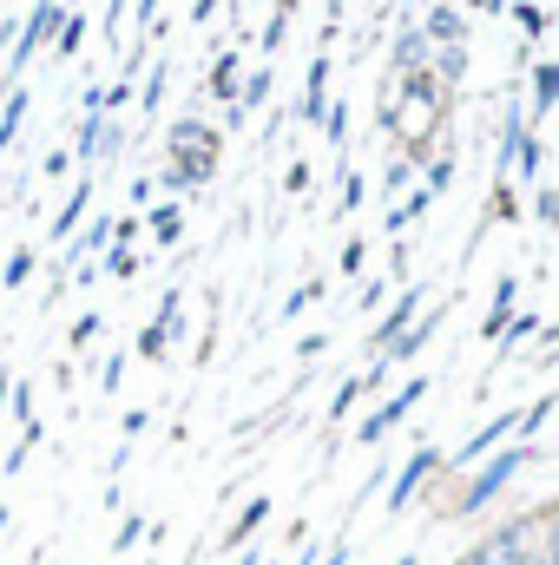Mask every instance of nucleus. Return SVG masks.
Wrapping results in <instances>:
<instances>
[{
    "mask_svg": "<svg viewBox=\"0 0 559 565\" xmlns=\"http://www.w3.org/2000/svg\"><path fill=\"white\" fill-rule=\"evenodd\" d=\"M86 33H93V26H86V13L73 7V13L60 20V33H53V60H73V53L86 46Z\"/></svg>",
    "mask_w": 559,
    "mask_h": 565,
    "instance_id": "412c9836",
    "label": "nucleus"
},
{
    "mask_svg": "<svg viewBox=\"0 0 559 565\" xmlns=\"http://www.w3.org/2000/svg\"><path fill=\"white\" fill-rule=\"evenodd\" d=\"M66 13H73L66 0H33V7H27V20H20V33H13V53H7V73H0V86H7V93H13V86H20V73L40 60V46L60 33V20H66Z\"/></svg>",
    "mask_w": 559,
    "mask_h": 565,
    "instance_id": "7ed1b4c3",
    "label": "nucleus"
},
{
    "mask_svg": "<svg viewBox=\"0 0 559 565\" xmlns=\"http://www.w3.org/2000/svg\"><path fill=\"white\" fill-rule=\"evenodd\" d=\"M145 427H151V415H145V408H133V415H126V422H119V434H126V440H139Z\"/></svg>",
    "mask_w": 559,
    "mask_h": 565,
    "instance_id": "8fccbe9b",
    "label": "nucleus"
},
{
    "mask_svg": "<svg viewBox=\"0 0 559 565\" xmlns=\"http://www.w3.org/2000/svg\"><path fill=\"white\" fill-rule=\"evenodd\" d=\"M80 106H86V113H106V86H99V79H93V86H86V93H80Z\"/></svg>",
    "mask_w": 559,
    "mask_h": 565,
    "instance_id": "3c124183",
    "label": "nucleus"
},
{
    "mask_svg": "<svg viewBox=\"0 0 559 565\" xmlns=\"http://www.w3.org/2000/svg\"><path fill=\"white\" fill-rule=\"evenodd\" d=\"M7 526H13V520H7V507H0V533H7Z\"/></svg>",
    "mask_w": 559,
    "mask_h": 565,
    "instance_id": "052dcab7",
    "label": "nucleus"
},
{
    "mask_svg": "<svg viewBox=\"0 0 559 565\" xmlns=\"http://www.w3.org/2000/svg\"><path fill=\"white\" fill-rule=\"evenodd\" d=\"M289 565H323V559H316V540H303V546H296V559H289Z\"/></svg>",
    "mask_w": 559,
    "mask_h": 565,
    "instance_id": "5fc2aeb1",
    "label": "nucleus"
},
{
    "mask_svg": "<svg viewBox=\"0 0 559 565\" xmlns=\"http://www.w3.org/2000/svg\"><path fill=\"white\" fill-rule=\"evenodd\" d=\"M329 349V335H296V362H316Z\"/></svg>",
    "mask_w": 559,
    "mask_h": 565,
    "instance_id": "de8ad7c7",
    "label": "nucleus"
},
{
    "mask_svg": "<svg viewBox=\"0 0 559 565\" xmlns=\"http://www.w3.org/2000/svg\"><path fill=\"white\" fill-rule=\"evenodd\" d=\"M362 395H369V382H362V375H349V382H342V388H336V402H329V422H349V415H356V402H362Z\"/></svg>",
    "mask_w": 559,
    "mask_h": 565,
    "instance_id": "bb28decb",
    "label": "nucleus"
},
{
    "mask_svg": "<svg viewBox=\"0 0 559 565\" xmlns=\"http://www.w3.org/2000/svg\"><path fill=\"white\" fill-rule=\"evenodd\" d=\"M540 224H559V191H540Z\"/></svg>",
    "mask_w": 559,
    "mask_h": 565,
    "instance_id": "603ef678",
    "label": "nucleus"
},
{
    "mask_svg": "<svg viewBox=\"0 0 559 565\" xmlns=\"http://www.w3.org/2000/svg\"><path fill=\"white\" fill-rule=\"evenodd\" d=\"M7 395H13V375L0 369V415H7Z\"/></svg>",
    "mask_w": 559,
    "mask_h": 565,
    "instance_id": "4d7b16f0",
    "label": "nucleus"
},
{
    "mask_svg": "<svg viewBox=\"0 0 559 565\" xmlns=\"http://www.w3.org/2000/svg\"><path fill=\"white\" fill-rule=\"evenodd\" d=\"M133 7H139V26L158 40V33H165V20H158V7H165V0H133Z\"/></svg>",
    "mask_w": 559,
    "mask_h": 565,
    "instance_id": "c03bdc74",
    "label": "nucleus"
},
{
    "mask_svg": "<svg viewBox=\"0 0 559 565\" xmlns=\"http://www.w3.org/2000/svg\"><path fill=\"white\" fill-rule=\"evenodd\" d=\"M474 7H481V13H500V7H507V0H474Z\"/></svg>",
    "mask_w": 559,
    "mask_h": 565,
    "instance_id": "13d9d810",
    "label": "nucleus"
},
{
    "mask_svg": "<svg viewBox=\"0 0 559 565\" xmlns=\"http://www.w3.org/2000/svg\"><path fill=\"white\" fill-rule=\"evenodd\" d=\"M323 139L336 145V151L349 145V106H336V99H329V119H323Z\"/></svg>",
    "mask_w": 559,
    "mask_h": 565,
    "instance_id": "c9c22d12",
    "label": "nucleus"
},
{
    "mask_svg": "<svg viewBox=\"0 0 559 565\" xmlns=\"http://www.w3.org/2000/svg\"><path fill=\"white\" fill-rule=\"evenodd\" d=\"M145 224L139 217H113V244H133V237H139Z\"/></svg>",
    "mask_w": 559,
    "mask_h": 565,
    "instance_id": "09e8293b",
    "label": "nucleus"
},
{
    "mask_svg": "<svg viewBox=\"0 0 559 565\" xmlns=\"http://www.w3.org/2000/svg\"><path fill=\"white\" fill-rule=\"evenodd\" d=\"M534 460H540V447H534V440H507V447H494V454L474 467V480H467V487L447 500V513H454V520H474V513H487V507H494V500L514 487V473H520V467H534Z\"/></svg>",
    "mask_w": 559,
    "mask_h": 565,
    "instance_id": "f257e3e1",
    "label": "nucleus"
},
{
    "mask_svg": "<svg viewBox=\"0 0 559 565\" xmlns=\"http://www.w3.org/2000/svg\"><path fill=\"white\" fill-rule=\"evenodd\" d=\"M514 178H527V184L540 178V139H534V132L520 139V151H514Z\"/></svg>",
    "mask_w": 559,
    "mask_h": 565,
    "instance_id": "7c9ffc66",
    "label": "nucleus"
},
{
    "mask_svg": "<svg viewBox=\"0 0 559 565\" xmlns=\"http://www.w3.org/2000/svg\"><path fill=\"white\" fill-rule=\"evenodd\" d=\"M133 355H139V362H165V355H171V335H165L158 322H145L139 342H133Z\"/></svg>",
    "mask_w": 559,
    "mask_h": 565,
    "instance_id": "a878e982",
    "label": "nucleus"
},
{
    "mask_svg": "<svg viewBox=\"0 0 559 565\" xmlns=\"http://www.w3.org/2000/svg\"><path fill=\"white\" fill-rule=\"evenodd\" d=\"M421 33H428L434 46H467V13L441 0V7H428V20H421Z\"/></svg>",
    "mask_w": 559,
    "mask_h": 565,
    "instance_id": "f8f14e48",
    "label": "nucleus"
},
{
    "mask_svg": "<svg viewBox=\"0 0 559 565\" xmlns=\"http://www.w3.org/2000/svg\"><path fill=\"white\" fill-rule=\"evenodd\" d=\"M362 264H369V237H349L342 244V277H362Z\"/></svg>",
    "mask_w": 559,
    "mask_h": 565,
    "instance_id": "4c0bfd02",
    "label": "nucleus"
},
{
    "mask_svg": "<svg viewBox=\"0 0 559 565\" xmlns=\"http://www.w3.org/2000/svg\"><path fill=\"white\" fill-rule=\"evenodd\" d=\"M264 99H271V66H257V73L244 79V93H238V106H224V113H231V126H244V119H251V113H257Z\"/></svg>",
    "mask_w": 559,
    "mask_h": 565,
    "instance_id": "6ab92c4d",
    "label": "nucleus"
},
{
    "mask_svg": "<svg viewBox=\"0 0 559 565\" xmlns=\"http://www.w3.org/2000/svg\"><path fill=\"white\" fill-rule=\"evenodd\" d=\"M316 296H323V282H303V289H289V302H283V322H289V316H303Z\"/></svg>",
    "mask_w": 559,
    "mask_h": 565,
    "instance_id": "79ce46f5",
    "label": "nucleus"
},
{
    "mask_svg": "<svg viewBox=\"0 0 559 565\" xmlns=\"http://www.w3.org/2000/svg\"><path fill=\"white\" fill-rule=\"evenodd\" d=\"M27 113H33V93H27V86H13V93H7V106H0V158L13 151L20 126H27Z\"/></svg>",
    "mask_w": 559,
    "mask_h": 565,
    "instance_id": "a211bd4d",
    "label": "nucleus"
},
{
    "mask_svg": "<svg viewBox=\"0 0 559 565\" xmlns=\"http://www.w3.org/2000/svg\"><path fill=\"white\" fill-rule=\"evenodd\" d=\"M145 231H151L158 250H171V244L184 237V211H178V204H158V211H145Z\"/></svg>",
    "mask_w": 559,
    "mask_h": 565,
    "instance_id": "aec40b11",
    "label": "nucleus"
},
{
    "mask_svg": "<svg viewBox=\"0 0 559 565\" xmlns=\"http://www.w3.org/2000/svg\"><path fill=\"white\" fill-rule=\"evenodd\" d=\"M428 388H434L428 375H409V382H402L395 395H382V402H376V408H369V415L356 422V447H382V440H389V434L409 422L421 402H428Z\"/></svg>",
    "mask_w": 559,
    "mask_h": 565,
    "instance_id": "20e7f679",
    "label": "nucleus"
},
{
    "mask_svg": "<svg viewBox=\"0 0 559 565\" xmlns=\"http://www.w3.org/2000/svg\"><path fill=\"white\" fill-rule=\"evenodd\" d=\"M362 171H342V198H336V217H349V211H362Z\"/></svg>",
    "mask_w": 559,
    "mask_h": 565,
    "instance_id": "72a5a7b5",
    "label": "nucleus"
},
{
    "mask_svg": "<svg viewBox=\"0 0 559 565\" xmlns=\"http://www.w3.org/2000/svg\"><path fill=\"white\" fill-rule=\"evenodd\" d=\"M553 106H559V60H540L534 66V119L553 113Z\"/></svg>",
    "mask_w": 559,
    "mask_h": 565,
    "instance_id": "4be33fe9",
    "label": "nucleus"
},
{
    "mask_svg": "<svg viewBox=\"0 0 559 565\" xmlns=\"http://www.w3.org/2000/svg\"><path fill=\"white\" fill-rule=\"evenodd\" d=\"M395 565H421V553H402V559H395Z\"/></svg>",
    "mask_w": 559,
    "mask_h": 565,
    "instance_id": "bf43d9fd",
    "label": "nucleus"
},
{
    "mask_svg": "<svg viewBox=\"0 0 559 565\" xmlns=\"http://www.w3.org/2000/svg\"><path fill=\"white\" fill-rule=\"evenodd\" d=\"M447 184H454V158H428V191L441 198Z\"/></svg>",
    "mask_w": 559,
    "mask_h": 565,
    "instance_id": "a19ab883",
    "label": "nucleus"
},
{
    "mask_svg": "<svg viewBox=\"0 0 559 565\" xmlns=\"http://www.w3.org/2000/svg\"><path fill=\"white\" fill-rule=\"evenodd\" d=\"M454 565H540V526H534V513H514L507 526L481 533Z\"/></svg>",
    "mask_w": 559,
    "mask_h": 565,
    "instance_id": "f03ea898",
    "label": "nucleus"
},
{
    "mask_svg": "<svg viewBox=\"0 0 559 565\" xmlns=\"http://www.w3.org/2000/svg\"><path fill=\"white\" fill-rule=\"evenodd\" d=\"M289 20H296V0H277V13H271V26H264V53H277V46H283Z\"/></svg>",
    "mask_w": 559,
    "mask_h": 565,
    "instance_id": "c85d7f7f",
    "label": "nucleus"
},
{
    "mask_svg": "<svg viewBox=\"0 0 559 565\" xmlns=\"http://www.w3.org/2000/svg\"><path fill=\"white\" fill-rule=\"evenodd\" d=\"M428 211H434V191L421 184V191H409V198H395V211L382 217V231H389V237H409V231H415Z\"/></svg>",
    "mask_w": 559,
    "mask_h": 565,
    "instance_id": "ddd939ff",
    "label": "nucleus"
},
{
    "mask_svg": "<svg viewBox=\"0 0 559 565\" xmlns=\"http://www.w3.org/2000/svg\"><path fill=\"white\" fill-rule=\"evenodd\" d=\"M382 302H389V282H362V296H356V309H362V316H376Z\"/></svg>",
    "mask_w": 559,
    "mask_h": 565,
    "instance_id": "37998d69",
    "label": "nucleus"
},
{
    "mask_svg": "<svg viewBox=\"0 0 559 565\" xmlns=\"http://www.w3.org/2000/svg\"><path fill=\"white\" fill-rule=\"evenodd\" d=\"M66 342H73V349H93V342H99V309H86V316L73 322V335H66Z\"/></svg>",
    "mask_w": 559,
    "mask_h": 565,
    "instance_id": "58836bf2",
    "label": "nucleus"
},
{
    "mask_svg": "<svg viewBox=\"0 0 559 565\" xmlns=\"http://www.w3.org/2000/svg\"><path fill=\"white\" fill-rule=\"evenodd\" d=\"M514 20H520V33H527V40H540V33H547V7H534V0H520V7H514Z\"/></svg>",
    "mask_w": 559,
    "mask_h": 565,
    "instance_id": "e433bc0d",
    "label": "nucleus"
},
{
    "mask_svg": "<svg viewBox=\"0 0 559 565\" xmlns=\"http://www.w3.org/2000/svg\"><path fill=\"white\" fill-rule=\"evenodd\" d=\"M238 565H264V546H244V553H238Z\"/></svg>",
    "mask_w": 559,
    "mask_h": 565,
    "instance_id": "6e6d98bb",
    "label": "nucleus"
},
{
    "mask_svg": "<svg viewBox=\"0 0 559 565\" xmlns=\"http://www.w3.org/2000/svg\"><path fill=\"white\" fill-rule=\"evenodd\" d=\"M271 526V493H251L244 500V513H238V526H224L218 533V553H244V546H257V533Z\"/></svg>",
    "mask_w": 559,
    "mask_h": 565,
    "instance_id": "6e6552de",
    "label": "nucleus"
},
{
    "mask_svg": "<svg viewBox=\"0 0 559 565\" xmlns=\"http://www.w3.org/2000/svg\"><path fill=\"white\" fill-rule=\"evenodd\" d=\"M66 7H80V0H66Z\"/></svg>",
    "mask_w": 559,
    "mask_h": 565,
    "instance_id": "680f3d73",
    "label": "nucleus"
},
{
    "mask_svg": "<svg viewBox=\"0 0 559 565\" xmlns=\"http://www.w3.org/2000/svg\"><path fill=\"white\" fill-rule=\"evenodd\" d=\"M309 178H316V171H309V158H296V164L283 171V191H309Z\"/></svg>",
    "mask_w": 559,
    "mask_h": 565,
    "instance_id": "a18cd8bd",
    "label": "nucleus"
},
{
    "mask_svg": "<svg viewBox=\"0 0 559 565\" xmlns=\"http://www.w3.org/2000/svg\"><path fill=\"white\" fill-rule=\"evenodd\" d=\"M145 533H151V520H119V533H113V553H133V546H145Z\"/></svg>",
    "mask_w": 559,
    "mask_h": 565,
    "instance_id": "473e14b6",
    "label": "nucleus"
},
{
    "mask_svg": "<svg viewBox=\"0 0 559 565\" xmlns=\"http://www.w3.org/2000/svg\"><path fill=\"white\" fill-rule=\"evenodd\" d=\"M119 151H126V132H119V126H106V132H99V158H93V178H99V164L113 171V164H119Z\"/></svg>",
    "mask_w": 559,
    "mask_h": 565,
    "instance_id": "2f4dec72",
    "label": "nucleus"
},
{
    "mask_svg": "<svg viewBox=\"0 0 559 565\" xmlns=\"http://www.w3.org/2000/svg\"><path fill=\"white\" fill-rule=\"evenodd\" d=\"M93 191H99V178L86 171V178L73 184V198L53 211V244H73V231H80V224H86V211H93Z\"/></svg>",
    "mask_w": 559,
    "mask_h": 565,
    "instance_id": "9b49d317",
    "label": "nucleus"
},
{
    "mask_svg": "<svg viewBox=\"0 0 559 565\" xmlns=\"http://www.w3.org/2000/svg\"><path fill=\"white\" fill-rule=\"evenodd\" d=\"M409 178H415V158H395V164H389V178H382V191L395 198V191H409Z\"/></svg>",
    "mask_w": 559,
    "mask_h": 565,
    "instance_id": "ea45409f",
    "label": "nucleus"
},
{
    "mask_svg": "<svg viewBox=\"0 0 559 565\" xmlns=\"http://www.w3.org/2000/svg\"><path fill=\"white\" fill-rule=\"evenodd\" d=\"M165 73H171V66H165V60H158V73H151V79H145V93H139V106H145V113H151V119H158V106H165V86H171V79H165Z\"/></svg>",
    "mask_w": 559,
    "mask_h": 565,
    "instance_id": "f704fd0d",
    "label": "nucleus"
},
{
    "mask_svg": "<svg viewBox=\"0 0 559 565\" xmlns=\"http://www.w3.org/2000/svg\"><path fill=\"white\" fill-rule=\"evenodd\" d=\"M415 316H421V282H402V296H395V302L376 316V329H369V349L382 355V349H389V342H395V335L415 322Z\"/></svg>",
    "mask_w": 559,
    "mask_h": 565,
    "instance_id": "0eeeda50",
    "label": "nucleus"
},
{
    "mask_svg": "<svg viewBox=\"0 0 559 565\" xmlns=\"http://www.w3.org/2000/svg\"><path fill=\"white\" fill-rule=\"evenodd\" d=\"M534 335H540V316H534V309H527V316L514 309V322H507V335H500V355H514V349H527Z\"/></svg>",
    "mask_w": 559,
    "mask_h": 565,
    "instance_id": "393cba45",
    "label": "nucleus"
},
{
    "mask_svg": "<svg viewBox=\"0 0 559 565\" xmlns=\"http://www.w3.org/2000/svg\"><path fill=\"white\" fill-rule=\"evenodd\" d=\"M467 66H474V53H467V46H434V60H428V73L441 79V93H454V86L467 79Z\"/></svg>",
    "mask_w": 559,
    "mask_h": 565,
    "instance_id": "f3484780",
    "label": "nucleus"
},
{
    "mask_svg": "<svg viewBox=\"0 0 559 565\" xmlns=\"http://www.w3.org/2000/svg\"><path fill=\"white\" fill-rule=\"evenodd\" d=\"M171 151H224V132L218 126H204L198 113H184V119H171L165 126V158Z\"/></svg>",
    "mask_w": 559,
    "mask_h": 565,
    "instance_id": "9d476101",
    "label": "nucleus"
},
{
    "mask_svg": "<svg viewBox=\"0 0 559 565\" xmlns=\"http://www.w3.org/2000/svg\"><path fill=\"white\" fill-rule=\"evenodd\" d=\"M534 526H540V565H559V500L534 513Z\"/></svg>",
    "mask_w": 559,
    "mask_h": 565,
    "instance_id": "5701e85b",
    "label": "nucleus"
},
{
    "mask_svg": "<svg viewBox=\"0 0 559 565\" xmlns=\"http://www.w3.org/2000/svg\"><path fill=\"white\" fill-rule=\"evenodd\" d=\"M441 322H447V302H434V309H421L415 322H409V329H402V335H395V342L382 349V362H395V369H402V362H415L421 349H428V342L441 335Z\"/></svg>",
    "mask_w": 559,
    "mask_h": 565,
    "instance_id": "423d86ee",
    "label": "nucleus"
},
{
    "mask_svg": "<svg viewBox=\"0 0 559 565\" xmlns=\"http://www.w3.org/2000/svg\"><path fill=\"white\" fill-rule=\"evenodd\" d=\"M218 7H224V0H191V20H198V26H204V20H211V13H218Z\"/></svg>",
    "mask_w": 559,
    "mask_h": 565,
    "instance_id": "864d4df0",
    "label": "nucleus"
},
{
    "mask_svg": "<svg viewBox=\"0 0 559 565\" xmlns=\"http://www.w3.org/2000/svg\"><path fill=\"white\" fill-rule=\"evenodd\" d=\"M33 270H40V250H33V244H20V250L7 257V270H0V289H20Z\"/></svg>",
    "mask_w": 559,
    "mask_h": 565,
    "instance_id": "b1692460",
    "label": "nucleus"
},
{
    "mask_svg": "<svg viewBox=\"0 0 559 565\" xmlns=\"http://www.w3.org/2000/svg\"><path fill=\"white\" fill-rule=\"evenodd\" d=\"M329 73H336V66H329V53H316V60H309V73H303V106H296V119H303V126H323V119H329Z\"/></svg>",
    "mask_w": 559,
    "mask_h": 565,
    "instance_id": "1a4fd4ad",
    "label": "nucleus"
},
{
    "mask_svg": "<svg viewBox=\"0 0 559 565\" xmlns=\"http://www.w3.org/2000/svg\"><path fill=\"white\" fill-rule=\"evenodd\" d=\"M428 60H434V40H428L415 20H409V26L395 33V53H389V66H395V73H415V66H428Z\"/></svg>",
    "mask_w": 559,
    "mask_h": 565,
    "instance_id": "4468645a",
    "label": "nucleus"
},
{
    "mask_svg": "<svg viewBox=\"0 0 559 565\" xmlns=\"http://www.w3.org/2000/svg\"><path fill=\"white\" fill-rule=\"evenodd\" d=\"M402 99H409V106H421L428 119H441V113H447V106H441L447 93H441V79H434L428 66H415V73H402Z\"/></svg>",
    "mask_w": 559,
    "mask_h": 565,
    "instance_id": "2eb2a0df",
    "label": "nucleus"
},
{
    "mask_svg": "<svg viewBox=\"0 0 559 565\" xmlns=\"http://www.w3.org/2000/svg\"><path fill=\"white\" fill-rule=\"evenodd\" d=\"M447 473V454L434 447V440H415V454L395 467V480H389V520H402L409 507H415V493L428 487V480H441Z\"/></svg>",
    "mask_w": 559,
    "mask_h": 565,
    "instance_id": "39448f33",
    "label": "nucleus"
},
{
    "mask_svg": "<svg viewBox=\"0 0 559 565\" xmlns=\"http://www.w3.org/2000/svg\"><path fill=\"white\" fill-rule=\"evenodd\" d=\"M7 415L20 422V434H27V427H40V415H33V382H13V395H7Z\"/></svg>",
    "mask_w": 559,
    "mask_h": 565,
    "instance_id": "cd10ccee",
    "label": "nucleus"
},
{
    "mask_svg": "<svg viewBox=\"0 0 559 565\" xmlns=\"http://www.w3.org/2000/svg\"><path fill=\"white\" fill-rule=\"evenodd\" d=\"M119 382H126V355H106V369H99V388H106V395H113V388H119Z\"/></svg>",
    "mask_w": 559,
    "mask_h": 565,
    "instance_id": "49530a36",
    "label": "nucleus"
},
{
    "mask_svg": "<svg viewBox=\"0 0 559 565\" xmlns=\"http://www.w3.org/2000/svg\"><path fill=\"white\" fill-rule=\"evenodd\" d=\"M106 270H113L119 282H133L139 277V250H133V244H113V250H106Z\"/></svg>",
    "mask_w": 559,
    "mask_h": 565,
    "instance_id": "c756f323",
    "label": "nucleus"
},
{
    "mask_svg": "<svg viewBox=\"0 0 559 565\" xmlns=\"http://www.w3.org/2000/svg\"><path fill=\"white\" fill-rule=\"evenodd\" d=\"M204 86H211V99L238 106V93H244V60H238V53H218V60H211V79H204Z\"/></svg>",
    "mask_w": 559,
    "mask_h": 565,
    "instance_id": "dca6fc26",
    "label": "nucleus"
}]
</instances>
